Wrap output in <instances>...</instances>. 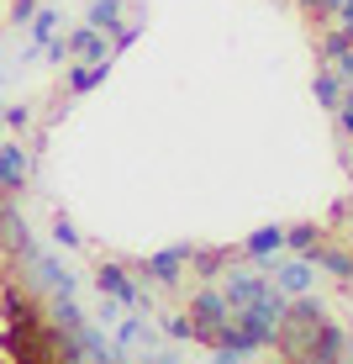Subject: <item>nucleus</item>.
I'll return each instance as SVG.
<instances>
[{
  "label": "nucleus",
  "instance_id": "obj_1",
  "mask_svg": "<svg viewBox=\"0 0 353 364\" xmlns=\"http://www.w3.org/2000/svg\"><path fill=\"white\" fill-rule=\"evenodd\" d=\"M95 291H100V296H116L127 311H153V285H137L132 269L116 264V259L95 264Z\"/></svg>",
  "mask_w": 353,
  "mask_h": 364
},
{
  "label": "nucleus",
  "instance_id": "obj_2",
  "mask_svg": "<svg viewBox=\"0 0 353 364\" xmlns=\"http://www.w3.org/2000/svg\"><path fill=\"white\" fill-rule=\"evenodd\" d=\"M185 311H190V322H195V343H217L222 328H227V317H232V306H227L222 285H200Z\"/></svg>",
  "mask_w": 353,
  "mask_h": 364
},
{
  "label": "nucleus",
  "instance_id": "obj_3",
  "mask_svg": "<svg viewBox=\"0 0 353 364\" xmlns=\"http://www.w3.org/2000/svg\"><path fill=\"white\" fill-rule=\"evenodd\" d=\"M111 338L127 348V359H148V354H158V348H163V333H158V322L148 317V311H127Z\"/></svg>",
  "mask_w": 353,
  "mask_h": 364
},
{
  "label": "nucleus",
  "instance_id": "obj_4",
  "mask_svg": "<svg viewBox=\"0 0 353 364\" xmlns=\"http://www.w3.org/2000/svg\"><path fill=\"white\" fill-rule=\"evenodd\" d=\"M190 254H195V243H174V248H163V254H148L143 264H137V274H143L148 285H158V291H174L185 264H190Z\"/></svg>",
  "mask_w": 353,
  "mask_h": 364
},
{
  "label": "nucleus",
  "instance_id": "obj_5",
  "mask_svg": "<svg viewBox=\"0 0 353 364\" xmlns=\"http://www.w3.org/2000/svg\"><path fill=\"white\" fill-rule=\"evenodd\" d=\"M32 180V154L21 143H0V191L6 196H21Z\"/></svg>",
  "mask_w": 353,
  "mask_h": 364
},
{
  "label": "nucleus",
  "instance_id": "obj_6",
  "mask_svg": "<svg viewBox=\"0 0 353 364\" xmlns=\"http://www.w3.org/2000/svg\"><path fill=\"white\" fill-rule=\"evenodd\" d=\"M274 254H285V228H259V232H248L243 243H237V259H248V264H259V269H269Z\"/></svg>",
  "mask_w": 353,
  "mask_h": 364
},
{
  "label": "nucleus",
  "instance_id": "obj_7",
  "mask_svg": "<svg viewBox=\"0 0 353 364\" xmlns=\"http://www.w3.org/2000/svg\"><path fill=\"white\" fill-rule=\"evenodd\" d=\"M64 48H69V64H80V58H90V64H111V43H106V32H95V27H74L64 37Z\"/></svg>",
  "mask_w": 353,
  "mask_h": 364
},
{
  "label": "nucleus",
  "instance_id": "obj_8",
  "mask_svg": "<svg viewBox=\"0 0 353 364\" xmlns=\"http://www.w3.org/2000/svg\"><path fill=\"white\" fill-rule=\"evenodd\" d=\"M237 259V248H200L195 243V254H190V269H195V280L200 285H217L222 274H227V264Z\"/></svg>",
  "mask_w": 353,
  "mask_h": 364
},
{
  "label": "nucleus",
  "instance_id": "obj_9",
  "mask_svg": "<svg viewBox=\"0 0 353 364\" xmlns=\"http://www.w3.org/2000/svg\"><path fill=\"white\" fill-rule=\"evenodd\" d=\"M311 264H317V269H327V274H332V280H343V285H353V248H327V243H317V248H311Z\"/></svg>",
  "mask_w": 353,
  "mask_h": 364
},
{
  "label": "nucleus",
  "instance_id": "obj_10",
  "mask_svg": "<svg viewBox=\"0 0 353 364\" xmlns=\"http://www.w3.org/2000/svg\"><path fill=\"white\" fill-rule=\"evenodd\" d=\"M58 21H64V11H58V6H37V11H32V21H27V27H32V48H27V53H32V58L58 37Z\"/></svg>",
  "mask_w": 353,
  "mask_h": 364
},
{
  "label": "nucleus",
  "instance_id": "obj_11",
  "mask_svg": "<svg viewBox=\"0 0 353 364\" xmlns=\"http://www.w3.org/2000/svg\"><path fill=\"white\" fill-rule=\"evenodd\" d=\"M106 74H111V64H64V85H69V95H90L95 85H106Z\"/></svg>",
  "mask_w": 353,
  "mask_h": 364
},
{
  "label": "nucleus",
  "instance_id": "obj_12",
  "mask_svg": "<svg viewBox=\"0 0 353 364\" xmlns=\"http://www.w3.org/2000/svg\"><path fill=\"white\" fill-rule=\"evenodd\" d=\"M48 322H53V328H85V311H80V301H74V296H64V291H58V296H48Z\"/></svg>",
  "mask_w": 353,
  "mask_h": 364
},
{
  "label": "nucleus",
  "instance_id": "obj_13",
  "mask_svg": "<svg viewBox=\"0 0 353 364\" xmlns=\"http://www.w3.org/2000/svg\"><path fill=\"white\" fill-rule=\"evenodd\" d=\"M85 27H95V32H116L121 27V0H90V11H85Z\"/></svg>",
  "mask_w": 353,
  "mask_h": 364
},
{
  "label": "nucleus",
  "instance_id": "obj_14",
  "mask_svg": "<svg viewBox=\"0 0 353 364\" xmlns=\"http://www.w3.org/2000/svg\"><path fill=\"white\" fill-rule=\"evenodd\" d=\"M343 90H348V85L337 80L332 69H317V80H311V95H317V106H322V111H337V100H343Z\"/></svg>",
  "mask_w": 353,
  "mask_h": 364
},
{
  "label": "nucleus",
  "instance_id": "obj_15",
  "mask_svg": "<svg viewBox=\"0 0 353 364\" xmlns=\"http://www.w3.org/2000/svg\"><path fill=\"white\" fill-rule=\"evenodd\" d=\"M158 333L174 338V343H195V322H190V311H180V306H169L158 317Z\"/></svg>",
  "mask_w": 353,
  "mask_h": 364
},
{
  "label": "nucleus",
  "instance_id": "obj_16",
  "mask_svg": "<svg viewBox=\"0 0 353 364\" xmlns=\"http://www.w3.org/2000/svg\"><path fill=\"white\" fill-rule=\"evenodd\" d=\"M322 232L327 228H317V222H295V228H285V254H311V248L322 243Z\"/></svg>",
  "mask_w": 353,
  "mask_h": 364
},
{
  "label": "nucleus",
  "instance_id": "obj_17",
  "mask_svg": "<svg viewBox=\"0 0 353 364\" xmlns=\"http://www.w3.org/2000/svg\"><path fill=\"white\" fill-rule=\"evenodd\" d=\"M53 248H80V228H74L69 217L53 222Z\"/></svg>",
  "mask_w": 353,
  "mask_h": 364
},
{
  "label": "nucleus",
  "instance_id": "obj_18",
  "mask_svg": "<svg viewBox=\"0 0 353 364\" xmlns=\"http://www.w3.org/2000/svg\"><path fill=\"white\" fill-rule=\"evenodd\" d=\"M332 117H337V132L353 137V85L343 90V100H337V111H332Z\"/></svg>",
  "mask_w": 353,
  "mask_h": 364
},
{
  "label": "nucleus",
  "instance_id": "obj_19",
  "mask_svg": "<svg viewBox=\"0 0 353 364\" xmlns=\"http://www.w3.org/2000/svg\"><path fill=\"white\" fill-rule=\"evenodd\" d=\"M6 127L27 137V132H32V106H6Z\"/></svg>",
  "mask_w": 353,
  "mask_h": 364
},
{
  "label": "nucleus",
  "instance_id": "obj_20",
  "mask_svg": "<svg viewBox=\"0 0 353 364\" xmlns=\"http://www.w3.org/2000/svg\"><path fill=\"white\" fill-rule=\"evenodd\" d=\"M32 11H37V0H16V6H11V21H16V27H27Z\"/></svg>",
  "mask_w": 353,
  "mask_h": 364
},
{
  "label": "nucleus",
  "instance_id": "obj_21",
  "mask_svg": "<svg viewBox=\"0 0 353 364\" xmlns=\"http://www.w3.org/2000/svg\"><path fill=\"white\" fill-rule=\"evenodd\" d=\"M137 32H143V27H137V21H132V27H116V32H111V37H116V43H111V48H127V43H137Z\"/></svg>",
  "mask_w": 353,
  "mask_h": 364
},
{
  "label": "nucleus",
  "instance_id": "obj_22",
  "mask_svg": "<svg viewBox=\"0 0 353 364\" xmlns=\"http://www.w3.org/2000/svg\"><path fill=\"white\" fill-rule=\"evenodd\" d=\"M332 16H337V27H353V0H343V6H337Z\"/></svg>",
  "mask_w": 353,
  "mask_h": 364
},
{
  "label": "nucleus",
  "instance_id": "obj_23",
  "mask_svg": "<svg viewBox=\"0 0 353 364\" xmlns=\"http://www.w3.org/2000/svg\"><path fill=\"white\" fill-rule=\"evenodd\" d=\"M300 364H343V354H311V359H300Z\"/></svg>",
  "mask_w": 353,
  "mask_h": 364
},
{
  "label": "nucleus",
  "instance_id": "obj_24",
  "mask_svg": "<svg viewBox=\"0 0 353 364\" xmlns=\"http://www.w3.org/2000/svg\"><path fill=\"white\" fill-rule=\"evenodd\" d=\"M343 364H353V333L343 338Z\"/></svg>",
  "mask_w": 353,
  "mask_h": 364
},
{
  "label": "nucleus",
  "instance_id": "obj_25",
  "mask_svg": "<svg viewBox=\"0 0 353 364\" xmlns=\"http://www.w3.org/2000/svg\"><path fill=\"white\" fill-rule=\"evenodd\" d=\"M300 6H306V11H317V6H322V0H300Z\"/></svg>",
  "mask_w": 353,
  "mask_h": 364
},
{
  "label": "nucleus",
  "instance_id": "obj_26",
  "mask_svg": "<svg viewBox=\"0 0 353 364\" xmlns=\"http://www.w3.org/2000/svg\"><path fill=\"white\" fill-rule=\"evenodd\" d=\"M343 32H348V48H353V27H343Z\"/></svg>",
  "mask_w": 353,
  "mask_h": 364
}]
</instances>
